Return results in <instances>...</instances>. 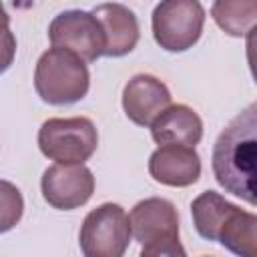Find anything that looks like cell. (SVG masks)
<instances>
[{
  "label": "cell",
  "mask_w": 257,
  "mask_h": 257,
  "mask_svg": "<svg viewBox=\"0 0 257 257\" xmlns=\"http://www.w3.org/2000/svg\"><path fill=\"white\" fill-rule=\"evenodd\" d=\"M257 104L251 102L221 131L213 145L211 167L215 181L249 205L257 203Z\"/></svg>",
  "instance_id": "1"
},
{
  "label": "cell",
  "mask_w": 257,
  "mask_h": 257,
  "mask_svg": "<svg viewBox=\"0 0 257 257\" xmlns=\"http://www.w3.org/2000/svg\"><path fill=\"white\" fill-rule=\"evenodd\" d=\"M34 88L48 104H72L86 96L90 72L86 62L64 48H48L34 68Z\"/></svg>",
  "instance_id": "2"
},
{
  "label": "cell",
  "mask_w": 257,
  "mask_h": 257,
  "mask_svg": "<svg viewBox=\"0 0 257 257\" xmlns=\"http://www.w3.org/2000/svg\"><path fill=\"white\" fill-rule=\"evenodd\" d=\"M98 145V133L90 118H48L38 131L40 153L60 165H84Z\"/></svg>",
  "instance_id": "3"
},
{
  "label": "cell",
  "mask_w": 257,
  "mask_h": 257,
  "mask_svg": "<svg viewBox=\"0 0 257 257\" xmlns=\"http://www.w3.org/2000/svg\"><path fill=\"white\" fill-rule=\"evenodd\" d=\"M131 237L124 209L116 203H102L84 217L78 245L84 257H124Z\"/></svg>",
  "instance_id": "4"
},
{
  "label": "cell",
  "mask_w": 257,
  "mask_h": 257,
  "mask_svg": "<svg viewBox=\"0 0 257 257\" xmlns=\"http://www.w3.org/2000/svg\"><path fill=\"white\" fill-rule=\"evenodd\" d=\"M155 42L167 52H185L199 42L205 26V8L197 0H165L153 10Z\"/></svg>",
  "instance_id": "5"
},
{
  "label": "cell",
  "mask_w": 257,
  "mask_h": 257,
  "mask_svg": "<svg viewBox=\"0 0 257 257\" xmlns=\"http://www.w3.org/2000/svg\"><path fill=\"white\" fill-rule=\"evenodd\" d=\"M52 48H64L82 62H94L104 54V34L98 20L84 10H64L48 26Z\"/></svg>",
  "instance_id": "6"
},
{
  "label": "cell",
  "mask_w": 257,
  "mask_h": 257,
  "mask_svg": "<svg viewBox=\"0 0 257 257\" xmlns=\"http://www.w3.org/2000/svg\"><path fill=\"white\" fill-rule=\"evenodd\" d=\"M44 201L58 211L82 207L94 193L92 171L84 165H52L42 173L40 181Z\"/></svg>",
  "instance_id": "7"
},
{
  "label": "cell",
  "mask_w": 257,
  "mask_h": 257,
  "mask_svg": "<svg viewBox=\"0 0 257 257\" xmlns=\"http://www.w3.org/2000/svg\"><path fill=\"white\" fill-rule=\"evenodd\" d=\"M167 106H171V92L153 74H135L122 88L124 114L139 126H151Z\"/></svg>",
  "instance_id": "8"
},
{
  "label": "cell",
  "mask_w": 257,
  "mask_h": 257,
  "mask_svg": "<svg viewBox=\"0 0 257 257\" xmlns=\"http://www.w3.org/2000/svg\"><path fill=\"white\" fill-rule=\"evenodd\" d=\"M128 225L131 235L141 245L179 237V213L175 205L163 197H149L139 201L128 215Z\"/></svg>",
  "instance_id": "9"
},
{
  "label": "cell",
  "mask_w": 257,
  "mask_h": 257,
  "mask_svg": "<svg viewBox=\"0 0 257 257\" xmlns=\"http://www.w3.org/2000/svg\"><path fill=\"white\" fill-rule=\"evenodd\" d=\"M90 14L98 20L104 34V56L118 58L135 50L141 30L133 10L118 2H104L94 6Z\"/></svg>",
  "instance_id": "10"
},
{
  "label": "cell",
  "mask_w": 257,
  "mask_h": 257,
  "mask_svg": "<svg viewBox=\"0 0 257 257\" xmlns=\"http://www.w3.org/2000/svg\"><path fill=\"white\" fill-rule=\"evenodd\" d=\"M151 177L167 187H189L201 177V159L193 147L163 145L149 159Z\"/></svg>",
  "instance_id": "11"
},
{
  "label": "cell",
  "mask_w": 257,
  "mask_h": 257,
  "mask_svg": "<svg viewBox=\"0 0 257 257\" xmlns=\"http://www.w3.org/2000/svg\"><path fill=\"white\" fill-rule=\"evenodd\" d=\"M151 137L159 147L183 145L195 149L203 139V120L191 106L171 104L151 122Z\"/></svg>",
  "instance_id": "12"
},
{
  "label": "cell",
  "mask_w": 257,
  "mask_h": 257,
  "mask_svg": "<svg viewBox=\"0 0 257 257\" xmlns=\"http://www.w3.org/2000/svg\"><path fill=\"white\" fill-rule=\"evenodd\" d=\"M237 205L229 203L225 197H221L215 191H203L199 197L193 199L191 203V215H193V225L197 233L207 239V241H217L223 225L227 219L235 213Z\"/></svg>",
  "instance_id": "13"
},
{
  "label": "cell",
  "mask_w": 257,
  "mask_h": 257,
  "mask_svg": "<svg viewBox=\"0 0 257 257\" xmlns=\"http://www.w3.org/2000/svg\"><path fill=\"white\" fill-rule=\"evenodd\" d=\"M255 229H257V217L253 213L241 211V207H237L235 213L223 225V229L217 237V243H221L225 249H229L237 257H257Z\"/></svg>",
  "instance_id": "14"
},
{
  "label": "cell",
  "mask_w": 257,
  "mask_h": 257,
  "mask_svg": "<svg viewBox=\"0 0 257 257\" xmlns=\"http://www.w3.org/2000/svg\"><path fill=\"white\" fill-rule=\"evenodd\" d=\"M211 16L221 30L231 36H245L253 30L257 20V2L255 0H217L211 6Z\"/></svg>",
  "instance_id": "15"
},
{
  "label": "cell",
  "mask_w": 257,
  "mask_h": 257,
  "mask_svg": "<svg viewBox=\"0 0 257 257\" xmlns=\"http://www.w3.org/2000/svg\"><path fill=\"white\" fill-rule=\"evenodd\" d=\"M24 213V199L16 185L0 179V233H6L18 225Z\"/></svg>",
  "instance_id": "16"
},
{
  "label": "cell",
  "mask_w": 257,
  "mask_h": 257,
  "mask_svg": "<svg viewBox=\"0 0 257 257\" xmlns=\"http://www.w3.org/2000/svg\"><path fill=\"white\" fill-rule=\"evenodd\" d=\"M16 56V36L10 30V16L0 4V74L10 68Z\"/></svg>",
  "instance_id": "17"
},
{
  "label": "cell",
  "mask_w": 257,
  "mask_h": 257,
  "mask_svg": "<svg viewBox=\"0 0 257 257\" xmlns=\"http://www.w3.org/2000/svg\"><path fill=\"white\" fill-rule=\"evenodd\" d=\"M139 257H187V253L179 237H169V239H159L143 245Z\"/></svg>",
  "instance_id": "18"
},
{
  "label": "cell",
  "mask_w": 257,
  "mask_h": 257,
  "mask_svg": "<svg viewBox=\"0 0 257 257\" xmlns=\"http://www.w3.org/2000/svg\"><path fill=\"white\" fill-rule=\"evenodd\" d=\"M203 257H209V255H203Z\"/></svg>",
  "instance_id": "19"
}]
</instances>
